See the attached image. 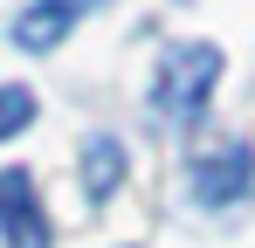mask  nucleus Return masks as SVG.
Masks as SVG:
<instances>
[{
    "label": "nucleus",
    "instance_id": "obj_1",
    "mask_svg": "<svg viewBox=\"0 0 255 248\" xmlns=\"http://www.w3.org/2000/svg\"><path fill=\"white\" fill-rule=\"evenodd\" d=\"M221 83V48L214 41H172L152 69V111L172 124H200Z\"/></svg>",
    "mask_w": 255,
    "mask_h": 248
},
{
    "label": "nucleus",
    "instance_id": "obj_3",
    "mask_svg": "<svg viewBox=\"0 0 255 248\" xmlns=\"http://www.w3.org/2000/svg\"><path fill=\"white\" fill-rule=\"evenodd\" d=\"M0 235H7V248H55L48 242V214L35 200V179L21 165L0 172Z\"/></svg>",
    "mask_w": 255,
    "mask_h": 248
},
{
    "label": "nucleus",
    "instance_id": "obj_5",
    "mask_svg": "<svg viewBox=\"0 0 255 248\" xmlns=\"http://www.w3.org/2000/svg\"><path fill=\"white\" fill-rule=\"evenodd\" d=\"M83 179H90V200H111V193L125 186V145H118V138H90Z\"/></svg>",
    "mask_w": 255,
    "mask_h": 248
},
{
    "label": "nucleus",
    "instance_id": "obj_4",
    "mask_svg": "<svg viewBox=\"0 0 255 248\" xmlns=\"http://www.w3.org/2000/svg\"><path fill=\"white\" fill-rule=\"evenodd\" d=\"M90 7H104V0H35V7L14 21V48H28V55L55 48L76 21H90Z\"/></svg>",
    "mask_w": 255,
    "mask_h": 248
},
{
    "label": "nucleus",
    "instance_id": "obj_2",
    "mask_svg": "<svg viewBox=\"0 0 255 248\" xmlns=\"http://www.w3.org/2000/svg\"><path fill=\"white\" fill-rule=\"evenodd\" d=\"M249 186H255V152L242 138L193 159V200L200 207H235V200H249Z\"/></svg>",
    "mask_w": 255,
    "mask_h": 248
},
{
    "label": "nucleus",
    "instance_id": "obj_6",
    "mask_svg": "<svg viewBox=\"0 0 255 248\" xmlns=\"http://www.w3.org/2000/svg\"><path fill=\"white\" fill-rule=\"evenodd\" d=\"M28 118H35V90H21V83H0V138L28 131Z\"/></svg>",
    "mask_w": 255,
    "mask_h": 248
}]
</instances>
